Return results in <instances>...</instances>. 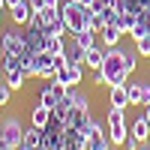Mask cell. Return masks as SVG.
<instances>
[{"label": "cell", "instance_id": "cell-1", "mask_svg": "<svg viewBox=\"0 0 150 150\" xmlns=\"http://www.w3.org/2000/svg\"><path fill=\"white\" fill-rule=\"evenodd\" d=\"M126 57H129V51L120 48V45L105 48V63H102V69H96L93 84H105V87H111V84H126V78H129Z\"/></svg>", "mask_w": 150, "mask_h": 150}, {"label": "cell", "instance_id": "cell-2", "mask_svg": "<svg viewBox=\"0 0 150 150\" xmlns=\"http://www.w3.org/2000/svg\"><path fill=\"white\" fill-rule=\"evenodd\" d=\"M57 9H60V18H63L66 30L72 36L90 27V6H81V3H75V0H63Z\"/></svg>", "mask_w": 150, "mask_h": 150}, {"label": "cell", "instance_id": "cell-3", "mask_svg": "<svg viewBox=\"0 0 150 150\" xmlns=\"http://www.w3.org/2000/svg\"><path fill=\"white\" fill-rule=\"evenodd\" d=\"M123 111H126V108H114V105L108 108V138H111L114 147L123 144V141H126V135H129V126H126Z\"/></svg>", "mask_w": 150, "mask_h": 150}, {"label": "cell", "instance_id": "cell-4", "mask_svg": "<svg viewBox=\"0 0 150 150\" xmlns=\"http://www.w3.org/2000/svg\"><path fill=\"white\" fill-rule=\"evenodd\" d=\"M30 54V45H27V33H18V30H9L3 33V57H27Z\"/></svg>", "mask_w": 150, "mask_h": 150}, {"label": "cell", "instance_id": "cell-5", "mask_svg": "<svg viewBox=\"0 0 150 150\" xmlns=\"http://www.w3.org/2000/svg\"><path fill=\"white\" fill-rule=\"evenodd\" d=\"M24 132H27V129L21 126V120H18V117H6V120H0V138L9 141L12 147H21Z\"/></svg>", "mask_w": 150, "mask_h": 150}, {"label": "cell", "instance_id": "cell-6", "mask_svg": "<svg viewBox=\"0 0 150 150\" xmlns=\"http://www.w3.org/2000/svg\"><path fill=\"white\" fill-rule=\"evenodd\" d=\"M18 150H48V141H45V129L39 126H30L27 132H24V141Z\"/></svg>", "mask_w": 150, "mask_h": 150}, {"label": "cell", "instance_id": "cell-7", "mask_svg": "<svg viewBox=\"0 0 150 150\" xmlns=\"http://www.w3.org/2000/svg\"><path fill=\"white\" fill-rule=\"evenodd\" d=\"M57 81H63L66 87H75V84H81V78H84V66H60L57 69V75H54Z\"/></svg>", "mask_w": 150, "mask_h": 150}, {"label": "cell", "instance_id": "cell-8", "mask_svg": "<svg viewBox=\"0 0 150 150\" xmlns=\"http://www.w3.org/2000/svg\"><path fill=\"white\" fill-rule=\"evenodd\" d=\"M129 87V105H150V84L138 81V84H126Z\"/></svg>", "mask_w": 150, "mask_h": 150}, {"label": "cell", "instance_id": "cell-9", "mask_svg": "<svg viewBox=\"0 0 150 150\" xmlns=\"http://www.w3.org/2000/svg\"><path fill=\"white\" fill-rule=\"evenodd\" d=\"M108 102L114 108H129V87L126 84H111L108 87Z\"/></svg>", "mask_w": 150, "mask_h": 150}, {"label": "cell", "instance_id": "cell-10", "mask_svg": "<svg viewBox=\"0 0 150 150\" xmlns=\"http://www.w3.org/2000/svg\"><path fill=\"white\" fill-rule=\"evenodd\" d=\"M132 39L138 42V39H144V36H150V9H144V12H138V18H135V27H132Z\"/></svg>", "mask_w": 150, "mask_h": 150}, {"label": "cell", "instance_id": "cell-11", "mask_svg": "<svg viewBox=\"0 0 150 150\" xmlns=\"http://www.w3.org/2000/svg\"><path fill=\"white\" fill-rule=\"evenodd\" d=\"M9 15H12V21H15L18 27H24V24H30V18H33V6H30V0H24V3H18L15 9H9Z\"/></svg>", "mask_w": 150, "mask_h": 150}, {"label": "cell", "instance_id": "cell-12", "mask_svg": "<svg viewBox=\"0 0 150 150\" xmlns=\"http://www.w3.org/2000/svg\"><path fill=\"white\" fill-rule=\"evenodd\" d=\"M120 36H123V30L117 27V21H111V24H105V27H102L99 39L105 42V48H111V45H117V42H120Z\"/></svg>", "mask_w": 150, "mask_h": 150}, {"label": "cell", "instance_id": "cell-13", "mask_svg": "<svg viewBox=\"0 0 150 150\" xmlns=\"http://www.w3.org/2000/svg\"><path fill=\"white\" fill-rule=\"evenodd\" d=\"M135 12H129V9H123V6H117V15H114V21H117V27L123 30V33H132V27H135Z\"/></svg>", "mask_w": 150, "mask_h": 150}, {"label": "cell", "instance_id": "cell-14", "mask_svg": "<svg viewBox=\"0 0 150 150\" xmlns=\"http://www.w3.org/2000/svg\"><path fill=\"white\" fill-rule=\"evenodd\" d=\"M102 63H105V48H87L84 51V66H90V69H102Z\"/></svg>", "mask_w": 150, "mask_h": 150}, {"label": "cell", "instance_id": "cell-15", "mask_svg": "<svg viewBox=\"0 0 150 150\" xmlns=\"http://www.w3.org/2000/svg\"><path fill=\"white\" fill-rule=\"evenodd\" d=\"M30 123H33V126H39V129H45L48 123H51V108H45V105L39 102V105L30 111Z\"/></svg>", "mask_w": 150, "mask_h": 150}, {"label": "cell", "instance_id": "cell-16", "mask_svg": "<svg viewBox=\"0 0 150 150\" xmlns=\"http://www.w3.org/2000/svg\"><path fill=\"white\" fill-rule=\"evenodd\" d=\"M96 39H99V33H93L90 27H87V30H81V33H75V36H72V42L78 45V48H84V51H87V48H96Z\"/></svg>", "mask_w": 150, "mask_h": 150}, {"label": "cell", "instance_id": "cell-17", "mask_svg": "<svg viewBox=\"0 0 150 150\" xmlns=\"http://www.w3.org/2000/svg\"><path fill=\"white\" fill-rule=\"evenodd\" d=\"M129 132H132V135H135V138H138L141 144H144V141H150V123L144 120V114H141V117H138V120H135L132 126H129Z\"/></svg>", "mask_w": 150, "mask_h": 150}, {"label": "cell", "instance_id": "cell-18", "mask_svg": "<svg viewBox=\"0 0 150 150\" xmlns=\"http://www.w3.org/2000/svg\"><path fill=\"white\" fill-rule=\"evenodd\" d=\"M66 63L69 66H84V48H78V45L72 42V48L66 51Z\"/></svg>", "mask_w": 150, "mask_h": 150}, {"label": "cell", "instance_id": "cell-19", "mask_svg": "<svg viewBox=\"0 0 150 150\" xmlns=\"http://www.w3.org/2000/svg\"><path fill=\"white\" fill-rule=\"evenodd\" d=\"M78 132L84 135V138H87V141H90V138H96V135H102V126H99V123H96V120L90 117V120H87V123H84V126H81Z\"/></svg>", "mask_w": 150, "mask_h": 150}, {"label": "cell", "instance_id": "cell-20", "mask_svg": "<svg viewBox=\"0 0 150 150\" xmlns=\"http://www.w3.org/2000/svg\"><path fill=\"white\" fill-rule=\"evenodd\" d=\"M111 147H114V144H111V138H105V132L87 141V150H111Z\"/></svg>", "mask_w": 150, "mask_h": 150}, {"label": "cell", "instance_id": "cell-21", "mask_svg": "<svg viewBox=\"0 0 150 150\" xmlns=\"http://www.w3.org/2000/svg\"><path fill=\"white\" fill-rule=\"evenodd\" d=\"M24 78H27V75H24V69H18V72H6V84L12 87V90H21V87H24Z\"/></svg>", "mask_w": 150, "mask_h": 150}, {"label": "cell", "instance_id": "cell-22", "mask_svg": "<svg viewBox=\"0 0 150 150\" xmlns=\"http://www.w3.org/2000/svg\"><path fill=\"white\" fill-rule=\"evenodd\" d=\"M24 60L21 57H3V72H18Z\"/></svg>", "mask_w": 150, "mask_h": 150}, {"label": "cell", "instance_id": "cell-23", "mask_svg": "<svg viewBox=\"0 0 150 150\" xmlns=\"http://www.w3.org/2000/svg\"><path fill=\"white\" fill-rule=\"evenodd\" d=\"M135 45H138V54L150 60V36H144V39H138V42H135Z\"/></svg>", "mask_w": 150, "mask_h": 150}, {"label": "cell", "instance_id": "cell-24", "mask_svg": "<svg viewBox=\"0 0 150 150\" xmlns=\"http://www.w3.org/2000/svg\"><path fill=\"white\" fill-rule=\"evenodd\" d=\"M9 99H12V87L9 84H0V108L9 105Z\"/></svg>", "mask_w": 150, "mask_h": 150}, {"label": "cell", "instance_id": "cell-25", "mask_svg": "<svg viewBox=\"0 0 150 150\" xmlns=\"http://www.w3.org/2000/svg\"><path fill=\"white\" fill-rule=\"evenodd\" d=\"M138 147H141V141L129 132V135H126V141H123V150H138Z\"/></svg>", "mask_w": 150, "mask_h": 150}, {"label": "cell", "instance_id": "cell-26", "mask_svg": "<svg viewBox=\"0 0 150 150\" xmlns=\"http://www.w3.org/2000/svg\"><path fill=\"white\" fill-rule=\"evenodd\" d=\"M126 69H129V75L138 69V60H135V51H129V57H126Z\"/></svg>", "mask_w": 150, "mask_h": 150}, {"label": "cell", "instance_id": "cell-27", "mask_svg": "<svg viewBox=\"0 0 150 150\" xmlns=\"http://www.w3.org/2000/svg\"><path fill=\"white\" fill-rule=\"evenodd\" d=\"M60 3H63V0H42V6H48V9H57Z\"/></svg>", "mask_w": 150, "mask_h": 150}, {"label": "cell", "instance_id": "cell-28", "mask_svg": "<svg viewBox=\"0 0 150 150\" xmlns=\"http://www.w3.org/2000/svg\"><path fill=\"white\" fill-rule=\"evenodd\" d=\"M18 3H24V0H6V9H15Z\"/></svg>", "mask_w": 150, "mask_h": 150}, {"label": "cell", "instance_id": "cell-29", "mask_svg": "<svg viewBox=\"0 0 150 150\" xmlns=\"http://www.w3.org/2000/svg\"><path fill=\"white\" fill-rule=\"evenodd\" d=\"M75 3H81V6H93L96 0H75Z\"/></svg>", "mask_w": 150, "mask_h": 150}, {"label": "cell", "instance_id": "cell-30", "mask_svg": "<svg viewBox=\"0 0 150 150\" xmlns=\"http://www.w3.org/2000/svg\"><path fill=\"white\" fill-rule=\"evenodd\" d=\"M144 120L150 123V105H144Z\"/></svg>", "mask_w": 150, "mask_h": 150}, {"label": "cell", "instance_id": "cell-31", "mask_svg": "<svg viewBox=\"0 0 150 150\" xmlns=\"http://www.w3.org/2000/svg\"><path fill=\"white\" fill-rule=\"evenodd\" d=\"M0 54H3V33H0Z\"/></svg>", "mask_w": 150, "mask_h": 150}, {"label": "cell", "instance_id": "cell-32", "mask_svg": "<svg viewBox=\"0 0 150 150\" xmlns=\"http://www.w3.org/2000/svg\"><path fill=\"white\" fill-rule=\"evenodd\" d=\"M0 9H6V0H0Z\"/></svg>", "mask_w": 150, "mask_h": 150}, {"label": "cell", "instance_id": "cell-33", "mask_svg": "<svg viewBox=\"0 0 150 150\" xmlns=\"http://www.w3.org/2000/svg\"><path fill=\"white\" fill-rule=\"evenodd\" d=\"M0 12H3V9H0ZM0 21H3V15H0Z\"/></svg>", "mask_w": 150, "mask_h": 150}, {"label": "cell", "instance_id": "cell-34", "mask_svg": "<svg viewBox=\"0 0 150 150\" xmlns=\"http://www.w3.org/2000/svg\"><path fill=\"white\" fill-rule=\"evenodd\" d=\"M111 150H114V147H111Z\"/></svg>", "mask_w": 150, "mask_h": 150}]
</instances>
